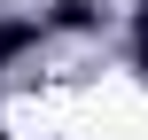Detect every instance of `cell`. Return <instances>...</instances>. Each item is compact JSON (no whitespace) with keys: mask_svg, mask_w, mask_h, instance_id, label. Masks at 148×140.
Instances as JSON below:
<instances>
[{"mask_svg":"<svg viewBox=\"0 0 148 140\" xmlns=\"http://www.w3.org/2000/svg\"><path fill=\"white\" fill-rule=\"evenodd\" d=\"M31 39H39V23H0V62H8V55H23Z\"/></svg>","mask_w":148,"mask_h":140,"instance_id":"obj_1","label":"cell"},{"mask_svg":"<svg viewBox=\"0 0 148 140\" xmlns=\"http://www.w3.org/2000/svg\"><path fill=\"white\" fill-rule=\"evenodd\" d=\"M140 39H148V16H140Z\"/></svg>","mask_w":148,"mask_h":140,"instance_id":"obj_3","label":"cell"},{"mask_svg":"<svg viewBox=\"0 0 148 140\" xmlns=\"http://www.w3.org/2000/svg\"><path fill=\"white\" fill-rule=\"evenodd\" d=\"M55 23H70V31H86V23H94V0H62V8H55Z\"/></svg>","mask_w":148,"mask_h":140,"instance_id":"obj_2","label":"cell"}]
</instances>
